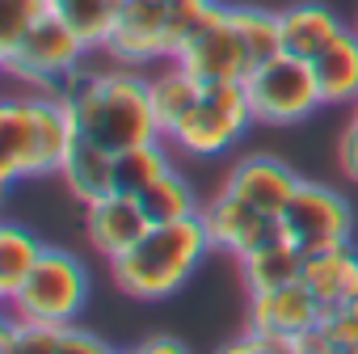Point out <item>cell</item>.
Returning a JSON list of instances; mask_svg holds the SVG:
<instances>
[{"label":"cell","instance_id":"cell-1","mask_svg":"<svg viewBox=\"0 0 358 354\" xmlns=\"http://www.w3.org/2000/svg\"><path fill=\"white\" fill-rule=\"evenodd\" d=\"M0 139H5L0 177L5 182H22V177L59 173L72 143L80 139V127L68 106L30 89L26 97H9L0 106Z\"/></svg>","mask_w":358,"mask_h":354},{"label":"cell","instance_id":"cell-2","mask_svg":"<svg viewBox=\"0 0 358 354\" xmlns=\"http://www.w3.org/2000/svg\"><path fill=\"white\" fill-rule=\"evenodd\" d=\"M207 249L211 236L203 215L177 224H152L122 257L110 262V274L131 299H164L199 270Z\"/></svg>","mask_w":358,"mask_h":354},{"label":"cell","instance_id":"cell-3","mask_svg":"<svg viewBox=\"0 0 358 354\" xmlns=\"http://www.w3.org/2000/svg\"><path fill=\"white\" fill-rule=\"evenodd\" d=\"M76 127L80 139L106 148V152H127L135 143H152L164 139L156 110H152V93L148 80L135 68H114V72H97L93 89L76 101Z\"/></svg>","mask_w":358,"mask_h":354},{"label":"cell","instance_id":"cell-4","mask_svg":"<svg viewBox=\"0 0 358 354\" xmlns=\"http://www.w3.org/2000/svg\"><path fill=\"white\" fill-rule=\"evenodd\" d=\"M253 101L241 80H215L203 89L199 106L173 127L169 143L190 156H220L253 127Z\"/></svg>","mask_w":358,"mask_h":354},{"label":"cell","instance_id":"cell-5","mask_svg":"<svg viewBox=\"0 0 358 354\" xmlns=\"http://www.w3.org/2000/svg\"><path fill=\"white\" fill-rule=\"evenodd\" d=\"M22 320H47V325H72L80 308L89 304V270L68 249H47L22 291L9 299Z\"/></svg>","mask_w":358,"mask_h":354},{"label":"cell","instance_id":"cell-6","mask_svg":"<svg viewBox=\"0 0 358 354\" xmlns=\"http://www.w3.org/2000/svg\"><path fill=\"white\" fill-rule=\"evenodd\" d=\"M245 89H249V101H253V118L270 122V127L303 122L316 106H324L312 59H299V55H287V51L257 64L253 76L245 80Z\"/></svg>","mask_w":358,"mask_h":354},{"label":"cell","instance_id":"cell-7","mask_svg":"<svg viewBox=\"0 0 358 354\" xmlns=\"http://www.w3.org/2000/svg\"><path fill=\"white\" fill-rule=\"evenodd\" d=\"M89 51H93V47H89L64 17L43 13L9 55H0V64H5V72H13L22 85L43 89V85H51L55 76H64V72H72L76 64H85Z\"/></svg>","mask_w":358,"mask_h":354},{"label":"cell","instance_id":"cell-8","mask_svg":"<svg viewBox=\"0 0 358 354\" xmlns=\"http://www.w3.org/2000/svg\"><path fill=\"white\" fill-rule=\"evenodd\" d=\"M278 220H282V236L295 241L303 249V257L333 249V245H350V236H354L350 203L320 182H299V190L291 194V203Z\"/></svg>","mask_w":358,"mask_h":354},{"label":"cell","instance_id":"cell-9","mask_svg":"<svg viewBox=\"0 0 358 354\" xmlns=\"http://www.w3.org/2000/svg\"><path fill=\"white\" fill-rule=\"evenodd\" d=\"M169 9L173 0H122L114 34L101 51L122 68L169 59Z\"/></svg>","mask_w":358,"mask_h":354},{"label":"cell","instance_id":"cell-10","mask_svg":"<svg viewBox=\"0 0 358 354\" xmlns=\"http://www.w3.org/2000/svg\"><path fill=\"white\" fill-rule=\"evenodd\" d=\"M199 215H203V224H207L211 249H224V253H236V257H245V253L270 245L274 236H282V220H278V215L257 211L253 203H245V199L232 194V190H220Z\"/></svg>","mask_w":358,"mask_h":354},{"label":"cell","instance_id":"cell-11","mask_svg":"<svg viewBox=\"0 0 358 354\" xmlns=\"http://www.w3.org/2000/svg\"><path fill=\"white\" fill-rule=\"evenodd\" d=\"M177 64H182L186 72H194L203 85H215V80H241L245 85L253 76V68H257L253 55H249V47H245V38H241V30L232 26L228 13H224V22H215L203 34H194L182 47Z\"/></svg>","mask_w":358,"mask_h":354},{"label":"cell","instance_id":"cell-12","mask_svg":"<svg viewBox=\"0 0 358 354\" xmlns=\"http://www.w3.org/2000/svg\"><path fill=\"white\" fill-rule=\"evenodd\" d=\"M320 320H324V304L303 278H295L287 287H274V291L249 295V329H257V333H274V337L299 341Z\"/></svg>","mask_w":358,"mask_h":354},{"label":"cell","instance_id":"cell-13","mask_svg":"<svg viewBox=\"0 0 358 354\" xmlns=\"http://www.w3.org/2000/svg\"><path fill=\"white\" fill-rule=\"evenodd\" d=\"M148 228H152V224H148L143 203H139L135 194L114 190V194H106V199H97V203L85 207V236H89V245H93L101 257H110V262L122 257Z\"/></svg>","mask_w":358,"mask_h":354},{"label":"cell","instance_id":"cell-14","mask_svg":"<svg viewBox=\"0 0 358 354\" xmlns=\"http://www.w3.org/2000/svg\"><path fill=\"white\" fill-rule=\"evenodd\" d=\"M299 182H303V177H299L291 164L274 160V156H245V160L228 173V186H224V190L241 194L245 203H253V207L266 211V215H282L287 203H291V194L299 190Z\"/></svg>","mask_w":358,"mask_h":354},{"label":"cell","instance_id":"cell-15","mask_svg":"<svg viewBox=\"0 0 358 354\" xmlns=\"http://www.w3.org/2000/svg\"><path fill=\"white\" fill-rule=\"evenodd\" d=\"M278 26H282V51L299 55V59H316L329 43H337L345 34V22L329 5H316V0H303V5L282 9Z\"/></svg>","mask_w":358,"mask_h":354},{"label":"cell","instance_id":"cell-16","mask_svg":"<svg viewBox=\"0 0 358 354\" xmlns=\"http://www.w3.org/2000/svg\"><path fill=\"white\" fill-rule=\"evenodd\" d=\"M303 283L320 295L324 308L350 304L358 295V253H354V245H333V249L308 253L303 257Z\"/></svg>","mask_w":358,"mask_h":354},{"label":"cell","instance_id":"cell-17","mask_svg":"<svg viewBox=\"0 0 358 354\" xmlns=\"http://www.w3.org/2000/svg\"><path fill=\"white\" fill-rule=\"evenodd\" d=\"M59 177H64L68 194L89 207V203L114 194V152H106V148H97L89 139H76L64 169H59Z\"/></svg>","mask_w":358,"mask_h":354},{"label":"cell","instance_id":"cell-18","mask_svg":"<svg viewBox=\"0 0 358 354\" xmlns=\"http://www.w3.org/2000/svg\"><path fill=\"white\" fill-rule=\"evenodd\" d=\"M316 85L324 106H354L358 101V30H345L337 43H329L316 59Z\"/></svg>","mask_w":358,"mask_h":354},{"label":"cell","instance_id":"cell-19","mask_svg":"<svg viewBox=\"0 0 358 354\" xmlns=\"http://www.w3.org/2000/svg\"><path fill=\"white\" fill-rule=\"evenodd\" d=\"M241 274H245L249 295L287 287V283L303 278V249L295 241H287V236H274L270 245H262V249L241 257Z\"/></svg>","mask_w":358,"mask_h":354},{"label":"cell","instance_id":"cell-20","mask_svg":"<svg viewBox=\"0 0 358 354\" xmlns=\"http://www.w3.org/2000/svg\"><path fill=\"white\" fill-rule=\"evenodd\" d=\"M203 80L194 76V72H186L177 59H169V68L164 72H156L152 80H148V93H152V110H156V122H160V131H164V139L173 135V127L182 122L194 106H199V97H203Z\"/></svg>","mask_w":358,"mask_h":354},{"label":"cell","instance_id":"cell-21","mask_svg":"<svg viewBox=\"0 0 358 354\" xmlns=\"http://www.w3.org/2000/svg\"><path fill=\"white\" fill-rule=\"evenodd\" d=\"M164 173H173L169 164V152H164V139H152V143H135L127 152L114 156V190L122 194H143L148 186H156Z\"/></svg>","mask_w":358,"mask_h":354},{"label":"cell","instance_id":"cell-22","mask_svg":"<svg viewBox=\"0 0 358 354\" xmlns=\"http://www.w3.org/2000/svg\"><path fill=\"white\" fill-rule=\"evenodd\" d=\"M43 253H47V249L38 245L34 232H26V228H17V224H5V228H0V295L13 299V295L22 291V283L30 278V270L38 266Z\"/></svg>","mask_w":358,"mask_h":354},{"label":"cell","instance_id":"cell-23","mask_svg":"<svg viewBox=\"0 0 358 354\" xmlns=\"http://www.w3.org/2000/svg\"><path fill=\"white\" fill-rule=\"evenodd\" d=\"M51 13L64 17L93 51L110 43L114 34V22H118V9H122V0H47Z\"/></svg>","mask_w":358,"mask_h":354},{"label":"cell","instance_id":"cell-24","mask_svg":"<svg viewBox=\"0 0 358 354\" xmlns=\"http://www.w3.org/2000/svg\"><path fill=\"white\" fill-rule=\"evenodd\" d=\"M139 203H143V215H148V224H177V220H194L203 207H199V199H194V190H190V182L182 173H164L156 186H148L143 194H139Z\"/></svg>","mask_w":358,"mask_h":354},{"label":"cell","instance_id":"cell-25","mask_svg":"<svg viewBox=\"0 0 358 354\" xmlns=\"http://www.w3.org/2000/svg\"><path fill=\"white\" fill-rule=\"evenodd\" d=\"M228 17L232 26L241 30L253 64H266L282 51V26H278V13L270 9H257V5H228Z\"/></svg>","mask_w":358,"mask_h":354},{"label":"cell","instance_id":"cell-26","mask_svg":"<svg viewBox=\"0 0 358 354\" xmlns=\"http://www.w3.org/2000/svg\"><path fill=\"white\" fill-rule=\"evenodd\" d=\"M43 13H51L47 0H0V55H9Z\"/></svg>","mask_w":358,"mask_h":354},{"label":"cell","instance_id":"cell-27","mask_svg":"<svg viewBox=\"0 0 358 354\" xmlns=\"http://www.w3.org/2000/svg\"><path fill=\"white\" fill-rule=\"evenodd\" d=\"M59 333H64V325L17 316V350L22 354H59Z\"/></svg>","mask_w":358,"mask_h":354},{"label":"cell","instance_id":"cell-28","mask_svg":"<svg viewBox=\"0 0 358 354\" xmlns=\"http://www.w3.org/2000/svg\"><path fill=\"white\" fill-rule=\"evenodd\" d=\"M59 354H114L97 333H89V329H76V325H64V333H59Z\"/></svg>","mask_w":358,"mask_h":354},{"label":"cell","instance_id":"cell-29","mask_svg":"<svg viewBox=\"0 0 358 354\" xmlns=\"http://www.w3.org/2000/svg\"><path fill=\"white\" fill-rule=\"evenodd\" d=\"M337 164H341V173L350 177V182H358V114L337 139Z\"/></svg>","mask_w":358,"mask_h":354},{"label":"cell","instance_id":"cell-30","mask_svg":"<svg viewBox=\"0 0 358 354\" xmlns=\"http://www.w3.org/2000/svg\"><path fill=\"white\" fill-rule=\"evenodd\" d=\"M215 354H278L274 346H266L257 333H245V337H236V341H224Z\"/></svg>","mask_w":358,"mask_h":354},{"label":"cell","instance_id":"cell-31","mask_svg":"<svg viewBox=\"0 0 358 354\" xmlns=\"http://www.w3.org/2000/svg\"><path fill=\"white\" fill-rule=\"evenodd\" d=\"M139 350H143V354H190L182 341H173V337H152V341H143Z\"/></svg>","mask_w":358,"mask_h":354},{"label":"cell","instance_id":"cell-32","mask_svg":"<svg viewBox=\"0 0 358 354\" xmlns=\"http://www.w3.org/2000/svg\"><path fill=\"white\" fill-rule=\"evenodd\" d=\"M0 354H22L17 350V316L5 320V329H0Z\"/></svg>","mask_w":358,"mask_h":354},{"label":"cell","instance_id":"cell-33","mask_svg":"<svg viewBox=\"0 0 358 354\" xmlns=\"http://www.w3.org/2000/svg\"><path fill=\"white\" fill-rule=\"evenodd\" d=\"M333 354H358V346H341V350H333Z\"/></svg>","mask_w":358,"mask_h":354},{"label":"cell","instance_id":"cell-34","mask_svg":"<svg viewBox=\"0 0 358 354\" xmlns=\"http://www.w3.org/2000/svg\"><path fill=\"white\" fill-rule=\"evenodd\" d=\"M114 354H143V350H114Z\"/></svg>","mask_w":358,"mask_h":354},{"label":"cell","instance_id":"cell-35","mask_svg":"<svg viewBox=\"0 0 358 354\" xmlns=\"http://www.w3.org/2000/svg\"><path fill=\"white\" fill-rule=\"evenodd\" d=\"M295 354H316V350H295Z\"/></svg>","mask_w":358,"mask_h":354},{"label":"cell","instance_id":"cell-36","mask_svg":"<svg viewBox=\"0 0 358 354\" xmlns=\"http://www.w3.org/2000/svg\"><path fill=\"white\" fill-rule=\"evenodd\" d=\"M354 114H358V101H354Z\"/></svg>","mask_w":358,"mask_h":354},{"label":"cell","instance_id":"cell-37","mask_svg":"<svg viewBox=\"0 0 358 354\" xmlns=\"http://www.w3.org/2000/svg\"><path fill=\"white\" fill-rule=\"evenodd\" d=\"M354 30H358V26H354Z\"/></svg>","mask_w":358,"mask_h":354}]
</instances>
